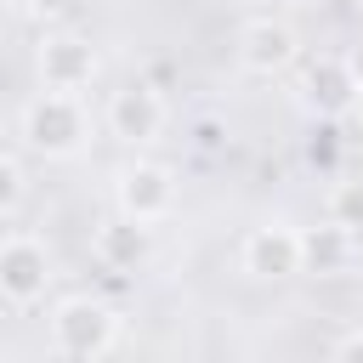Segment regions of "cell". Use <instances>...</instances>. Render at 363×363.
Returning <instances> with one entry per match:
<instances>
[{
	"label": "cell",
	"mask_w": 363,
	"mask_h": 363,
	"mask_svg": "<svg viewBox=\"0 0 363 363\" xmlns=\"http://www.w3.org/2000/svg\"><path fill=\"white\" fill-rule=\"evenodd\" d=\"M23 136L45 153H74L85 142V108H79V91H40L28 108H23Z\"/></svg>",
	"instance_id": "cell-1"
},
{
	"label": "cell",
	"mask_w": 363,
	"mask_h": 363,
	"mask_svg": "<svg viewBox=\"0 0 363 363\" xmlns=\"http://www.w3.org/2000/svg\"><path fill=\"white\" fill-rule=\"evenodd\" d=\"M45 278H51V261H45L40 238L11 233V238L0 244V295L17 301V306H28V301L45 295Z\"/></svg>",
	"instance_id": "cell-2"
},
{
	"label": "cell",
	"mask_w": 363,
	"mask_h": 363,
	"mask_svg": "<svg viewBox=\"0 0 363 363\" xmlns=\"http://www.w3.org/2000/svg\"><path fill=\"white\" fill-rule=\"evenodd\" d=\"M51 335H57L62 352H74V357H96V352L113 340V312H108L102 301H62L57 318H51Z\"/></svg>",
	"instance_id": "cell-3"
},
{
	"label": "cell",
	"mask_w": 363,
	"mask_h": 363,
	"mask_svg": "<svg viewBox=\"0 0 363 363\" xmlns=\"http://www.w3.org/2000/svg\"><path fill=\"white\" fill-rule=\"evenodd\" d=\"M170 199H176V187H170V170H159V164H125L119 170V210H125V221H153V216H164L170 210Z\"/></svg>",
	"instance_id": "cell-4"
},
{
	"label": "cell",
	"mask_w": 363,
	"mask_h": 363,
	"mask_svg": "<svg viewBox=\"0 0 363 363\" xmlns=\"http://www.w3.org/2000/svg\"><path fill=\"white\" fill-rule=\"evenodd\" d=\"M108 125H113V136H125V142H147V136H159V125H164V102H159L147 85H125V91H113V102H108Z\"/></svg>",
	"instance_id": "cell-5"
},
{
	"label": "cell",
	"mask_w": 363,
	"mask_h": 363,
	"mask_svg": "<svg viewBox=\"0 0 363 363\" xmlns=\"http://www.w3.org/2000/svg\"><path fill=\"white\" fill-rule=\"evenodd\" d=\"M91 74H96V57H91L85 40H45L40 45L45 91H79V85H91Z\"/></svg>",
	"instance_id": "cell-6"
},
{
	"label": "cell",
	"mask_w": 363,
	"mask_h": 363,
	"mask_svg": "<svg viewBox=\"0 0 363 363\" xmlns=\"http://www.w3.org/2000/svg\"><path fill=\"white\" fill-rule=\"evenodd\" d=\"M244 267L261 272V278H284V272H301V233L289 227H261L244 238Z\"/></svg>",
	"instance_id": "cell-7"
},
{
	"label": "cell",
	"mask_w": 363,
	"mask_h": 363,
	"mask_svg": "<svg viewBox=\"0 0 363 363\" xmlns=\"http://www.w3.org/2000/svg\"><path fill=\"white\" fill-rule=\"evenodd\" d=\"M238 57H244V68H255V74H272V68H284L289 57H295V34L284 28V23H250L244 34H238Z\"/></svg>",
	"instance_id": "cell-8"
},
{
	"label": "cell",
	"mask_w": 363,
	"mask_h": 363,
	"mask_svg": "<svg viewBox=\"0 0 363 363\" xmlns=\"http://www.w3.org/2000/svg\"><path fill=\"white\" fill-rule=\"evenodd\" d=\"M96 250H102V261H113V267H130V261L142 255V221H113V227H102Z\"/></svg>",
	"instance_id": "cell-9"
},
{
	"label": "cell",
	"mask_w": 363,
	"mask_h": 363,
	"mask_svg": "<svg viewBox=\"0 0 363 363\" xmlns=\"http://www.w3.org/2000/svg\"><path fill=\"white\" fill-rule=\"evenodd\" d=\"M23 199V176H17V164L11 159H0V216H11V204Z\"/></svg>",
	"instance_id": "cell-10"
},
{
	"label": "cell",
	"mask_w": 363,
	"mask_h": 363,
	"mask_svg": "<svg viewBox=\"0 0 363 363\" xmlns=\"http://www.w3.org/2000/svg\"><path fill=\"white\" fill-rule=\"evenodd\" d=\"M340 363H363V335H352V340L340 346Z\"/></svg>",
	"instance_id": "cell-11"
},
{
	"label": "cell",
	"mask_w": 363,
	"mask_h": 363,
	"mask_svg": "<svg viewBox=\"0 0 363 363\" xmlns=\"http://www.w3.org/2000/svg\"><path fill=\"white\" fill-rule=\"evenodd\" d=\"M346 68H352V85H357V91H363V57H352V62H346Z\"/></svg>",
	"instance_id": "cell-12"
},
{
	"label": "cell",
	"mask_w": 363,
	"mask_h": 363,
	"mask_svg": "<svg viewBox=\"0 0 363 363\" xmlns=\"http://www.w3.org/2000/svg\"><path fill=\"white\" fill-rule=\"evenodd\" d=\"M28 6H34V11H62L68 0H28Z\"/></svg>",
	"instance_id": "cell-13"
}]
</instances>
